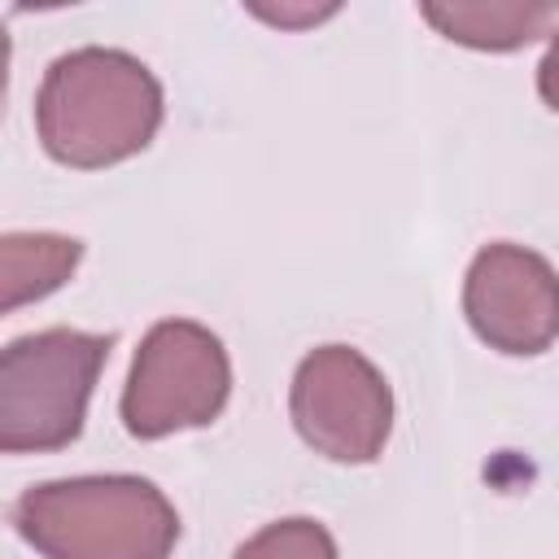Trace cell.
Masks as SVG:
<instances>
[{
	"instance_id": "1",
	"label": "cell",
	"mask_w": 559,
	"mask_h": 559,
	"mask_svg": "<svg viewBox=\"0 0 559 559\" xmlns=\"http://www.w3.org/2000/svg\"><path fill=\"white\" fill-rule=\"evenodd\" d=\"M157 74L122 48L61 52L35 96V131L52 162L100 170L135 157L162 127Z\"/></svg>"
},
{
	"instance_id": "2",
	"label": "cell",
	"mask_w": 559,
	"mask_h": 559,
	"mask_svg": "<svg viewBox=\"0 0 559 559\" xmlns=\"http://www.w3.org/2000/svg\"><path fill=\"white\" fill-rule=\"evenodd\" d=\"M13 528L44 559H170L179 515L144 476H70L31 485Z\"/></svg>"
},
{
	"instance_id": "3",
	"label": "cell",
	"mask_w": 559,
	"mask_h": 559,
	"mask_svg": "<svg viewBox=\"0 0 559 559\" xmlns=\"http://www.w3.org/2000/svg\"><path fill=\"white\" fill-rule=\"evenodd\" d=\"M114 349L105 332L48 328L4 345L0 354V450H66L87 419V397Z\"/></svg>"
},
{
	"instance_id": "4",
	"label": "cell",
	"mask_w": 559,
	"mask_h": 559,
	"mask_svg": "<svg viewBox=\"0 0 559 559\" xmlns=\"http://www.w3.org/2000/svg\"><path fill=\"white\" fill-rule=\"evenodd\" d=\"M231 393V358L223 341L192 319H162L131 358L122 389V428L157 441L183 428H205L223 415Z\"/></svg>"
},
{
	"instance_id": "5",
	"label": "cell",
	"mask_w": 559,
	"mask_h": 559,
	"mask_svg": "<svg viewBox=\"0 0 559 559\" xmlns=\"http://www.w3.org/2000/svg\"><path fill=\"white\" fill-rule=\"evenodd\" d=\"M288 415L314 454L332 463H371L393 432V389L367 354L319 345L293 376Z\"/></svg>"
},
{
	"instance_id": "6",
	"label": "cell",
	"mask_w": 559,
	"mask_h": 559,
	"mask_svg": "<svg viewBox=\"0 0 559 559\" xmlns=\"http://www.w3.org/2000/svg\"><path fill=\"white\" fill-rule=\"evenodd\" d=\"M463 314L489 349L542 354L559 341V275L524 245H485L463 280Z\"/></svg>"
},
{
	"instance_id": "7",
	"label": "cell",
	"mask_w": 559,
	"mask_h": 559,
	"mask_svg": "<svg viewBox=\"0 0 559 559\" xmlns=\"http://www.w3.org/2000/svg\"><path fill=\"white\" fill-rule=\"evenodd\" d=\"M419 13L450 39L480 52H511L542 35L559 31V4L555 0H489V4H463V0H428Z\"/></svg>"
},
{
	"instance_id": "8",
	"label": "cell",
	"mask_w": 559,
	"mask_h": 559,
	"mask_svg": "<svg viewBox=\"0 0 559 559\" xmlns=\"http://www.w3.org/2000/svg\"><path fill=\"white\" fill-rule=\"evenodd\" d=\"M83 258L74 236H4L0 240V310H17L22 301H39L61 288Z\"/></svg>"
},
{
	"instance_id": "9",
	"label": "cell",
	"mask_w": 559,
	"mask_h": 559,
	"mask_svg": "<svg viewBox=\"0 0 559 559\" xmlns=\"http://www.w3.org/2000/svg\"><path fill=\"white\" fill-rule=\"evenodd\" d=\"M231 559H336V542L319 520L293 515L258 528L249 542L236 546Z\"/></svg>"
},
{
	"instance_id": "10",
	"label": "cell",
	"mask_w": 559,
	"mask_h": 559,
	"mask_svg": "<svg viewBox=\"0 0 559 559\" xmlns=\"http://www.w3.org/2000/svg\"><path fill=\"white\" fill-rule=\"evenodd\" d=\"M537 92H542V100L550 109H559V31L550 35V48H546V57L537 66Z\"/></svg>"
}]
</instances>
